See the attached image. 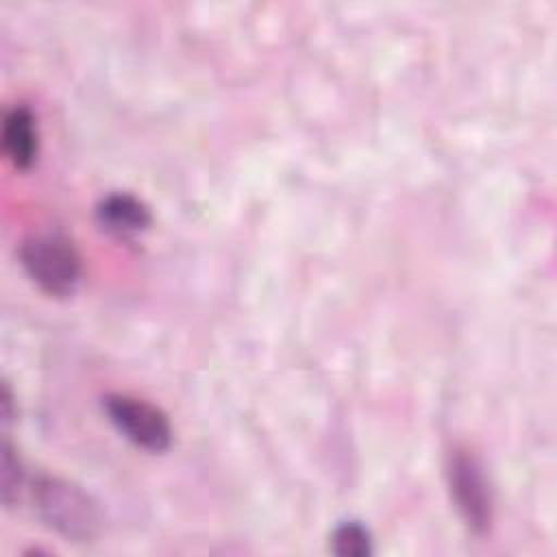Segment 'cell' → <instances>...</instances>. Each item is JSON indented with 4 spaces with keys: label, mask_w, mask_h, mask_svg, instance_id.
Listing matches in <instances>:
<instances>
[{
    "label": "cell",
    "mask_w": 557,
    "mask_h": 557,
    "mask_svg": "<svg viewBox=\"0 0 557 557\" xmlns=\"http://www.w3.org/2000/svg\"><path fill=\"white\" fill-rule=\"evenodd\" d=\"M2 148L7 159L17 170H26L35 163L39 152V133L35 115L28 107L20 104L7 111L2 124Z\"/></svg>",
    "instance_id": "6"
},
{
    "label": "cell",
    "mask_w": 557,
    "mask_h": 557,
    "mask_svg": "<svg viewBox=\"0 0 557 557\" xmlns=\"http://www.w3.org/2000/svg\"><path fill=\"white\" fill-rule=\"evenodd\" d=\"M0 416H2L4 426L13 420V394L7 383L2 385V394H0Z\"/></svg>",
    "instance_id": "9"
},
{
    "label": "cell",
    "mask_w": 557,
    "mask_h": 557,
    "mask_svg": "<svg viewBox=\"0 0 557 557\" xmlns=\"http://www.w3.org/2000/svg\"><path fill=\"white\" fill-rule=\"evenodd\" d=\"M33 503L41 522L70 542H91L100 533L96 500L67 479L39 474L33 483Z\"/></svg>",
    "instance_id": "1"
},
{
    "label": "cell",
    "mask_w": 557,
    "mask_h": 557,
    "mask_svg": "<svg viewBox=\"0 0 557 557\" xmlns=\"http://www.w3.org/2000/svg\"><path fill=\"white\" fill-rule=\"evenodd\" d=\"M22 483H24L22 463H20L13 446L4 440L2 459H0V492H2L4 507H11L17 500Z\"/></svg>",
    "instance_id": "8"
},
{
    "label": "cell",
    "mask_w": 557,
    "mask_h": 557,
    "mask_svg": "<svg viewBox=\"0 0 557 557\" xmlns=\"http://www.w3.org/2000/svg\"><path fill=\"white\" fill-rule=\"evenodd\" d=\"M20 263L30 281L54 298H67L83 276L81 255L63 235L37 233L20 244Z\"/></svg>",
    "instance_id": "2"
},
{
    "label": "cell",
    "mask_w": 557,
    "mask_h": 557,
    "mask_svg": "<svg viewBox=\"0 0 557 557\" xmlns=\"http://www.w3.org/2000/svg\"><path fill=\"white\" fill-rule=\"evenodd\" d=\"M100 226L115 237H133L150 226V209L133 194L115 191L104 196L96 207Z\"/></svg>",
    "instance_id": "5"
},
{
    "label": "cell",
    "mask_w": 557,
    "mask_h": 557,
    "mask_svg": "<svg viewBox=\"0 0 557 557\" xmlns=\"http://www.w3.org/2000/svg\"><path fill=\"white\" fill-rule=\"evenodd\" d=\"M446 481L466 527L476 535L490 533L494 524V496L476 455L466 446H453L446 457Z\"/></svg>",
    "instance_id": "3"
},
{
    "label": "cell",
    "mask_w": 557,
    "mask_h": 557,
    "mask_svg": "<svg viewBox=\"0 0 557 557\" xmlns=\"http://www.w3.org/2000/svg\"><path fill=\"white\" fill-rule=\"evenodd\" d=\"M331 548L339 557H368L372 555V535L361 522L346 520L331 533Z\"/></svg>",
    "instance_id": "7"
},
{
    "label": "cell",
    "mask_w": 557,
    "mask_h": 557,
    "mask_svg": "<svg viewBox=\"0 0 557 557\" xmlns=\"http://www.w3.org/2000/svg\"><path fill=\"white\" fill-rule=\"evenodd\" d=\"M104 411L111 424L135 446L148 453H163L172 444V424L152 403L128 394H109Z\"/></svg>",
    "instance_id": "4"
}]
</instances>
